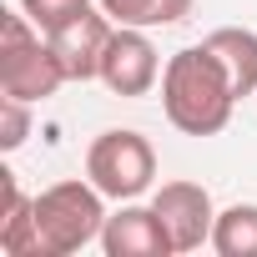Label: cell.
Wrapping results in <instances>:
<instances>
[{
	"mask_svg": "<svg viewBox=\"0 0 257 257\" xmlns=\"http://www.w3.org/2000/svg\"><path fill=\"white\" fill-rule=\"evenodd\" d=\"M237 101L242 96H237L227 66L207 51V41L167 56V66H162V111H167V121L182 137H217V132H227Z\"/></svg>",
	"mask_w": 257,
	"mask_h": 257,
	"instance_id": "1",
	"label": "cell"
},
{
	"mask_svg": "<svg viewBox=\"0 0 257 257\" xmlns=\"http://www.w3.org/2000/svg\"><path fill=\"white\" fill-rule=\"evenodd\" d=\"M106 192L91 177H66L36 197V247L41 257H71L91 242H101L106 227Z\"/></svg>",
	"mask_w": 257,
	"mask_h": 257,
	"instance_id": "2",
	"label": "cell"
},
{
	"mask_svg": "<svg viewBox=\"0 0 257 257\" xmlns=\"http://www.w3.org/2000/svg\"><path fill=\"white\" fill-rule=\"evenodd\" d=\"M66 81L71 76L56 46L46 41V31L26 11H0V91L36 106V101H51Z\"/></svg>",
	"mask_w": 257,
	"mask_h": 257,
	"instance_id": "3",
	"label": "cell"
},
{
	"mask_svg": "<svg viewBox=\"0 0 257 257\" xmlns=\"http://www.w3.org/2000/svg\"><path fill=\"white\" fill-rule=\"evenodd\" d=\"M86 177L106 192V202H137L157 182V152L142 132L111 126L86 147Z\"/></svg>",
	"mask_w": 257,
	"mask_h": 257,
	"instance_id": "4",
	"label": "cell"
},
{
	"mask_svg": "<svg viewBox=\"0 0 257 257\" xmlns=\"http://www.w3.org/2000/svg\"><path fill=\"white\" fill-rule=\"evenodd\" d=\"M111 96H147L162 81V56L152 46V36L142 26H116L101 56V76H96Z\"/></svg>",
	"mask_w": 257,
	"mask_h": 257,
	"instance_id": "5",
	"label": "cell"
},
{
	"mask_svg": "<svg viewBox=\"0 0 257 257\" xmlns=\"http://www.w3.org/2000/svg\"><path fill=\"white\" fill-rule=\"evenodd\" d=\"M152 207L172 237L177 252H197V247H212V227H217V207H212V192L202 182H162L152 192Z\"/></svg>",
	"mask_w": 257,
	"mask_h": 257,
	"instance_id": "6",
	"label": "cell"
},
{
	"mask_svg": "<svg viewBox=\"0 0 257 257\" xmlns=\"http://www.w3.org/2000/svg\"><path fill=\"white\" fill-rule=\"evenodd\" d=\"M111 31H116V21L96 6H86L76 21H66V26H56L46 41L56 46V56H61V66H66V76L71 81H96L101 76V56H106V41H111Z\"/></svg>",
	"mask_w": 257,
	"mask_h": 257,
	"instance_id": "7",
	"label": "cell"
},
{
	"mask_svg": "<svg viewBox=\"0 0 257 257\" xmlns=\"http://www.w3.org/2000/svg\"><path fill=\"white\" fill-rule=\"evenodd\" d=\"M101 252L106 257H172L177 247H172L157 207L121 202V212H111L101 227Z\"/></svg>",
	"mask_w": 257,
	"mask_h": 257,
	"instance_id": "8",
	"label": "cell"
},
{
	"mask_svg": "<svg viewBox=\"0 0 257 257\" xmlns=\"http://www.w3.org/2000/svg\"><path fill=\"white\" fill-rule=\"evenodd\" d=\"M207 51L227 66L237 96L247 101V96L257 91V31H247V26H217V31L207 36Z\"/></svg>",
	"mask_w": 257,
	"mask_h": 257,
	"instance_id": "9",
	"label": "cell"
},
{
	"mask_svg": "<svg viewBox=\"0 0 257 257\" xmlns=\"http://www.w3.org/2000/svg\"><path fill=\"white\" fill-rule=\"evenodd\" d=\"M6 182V217H0V252L6 257H41L36 247V197L21 192L16 172H0Z\"/></svg>",
	"mask_w": 257,
	"mask_h": 257,
	"instance_id": "10",
	"label": "cell"
},
{
	"mask_svg": "<svg viewBox=\"0 0 257 257\" xmlns=\"http://www.w3.org/2000/svg\"><path fill=\"white\" fill-rule=\"evenodd\" d=\"M212 252L217 257H257V202H232L217 212Z\"/></svg>",
	"mask_w": 257,
	"mask_h": 257,
	"instance_id": "11",
	"label": "cell"
},
{
	"mask_svg": "<svg viewBox=\"0 0 257 257\" xmlns=\"http://www.w3.org/2000/svg\"><path fill=\"white\" fill-rule=\"evenodd\" d=\"M96 6H101L116 26L157 31V26H177V21H187L192 0H96Z\"/></svg>",
	"mask_w": 257,
	"mask_h": 257,
	"instance_id": "12",
	"label": "cell"
},
{
	"mask_svg": "<svg viewBox=\"0 0 257 257\" xmlns=\"http://www.w3.org/2000/svg\"><path fill=\"white\" fill-rule=\"evenodd\" d=\"M31 137V101L0 91V152H16Z\"/></svg>",
	"mask_w": 257,
	"mask_h": 257,
	"instance_id": "13",
	"label": "cell"
},
{
	"mask_svg": "<svg viewBox=\"0 0 257 257\" xmlns=\"http://www.w3.org/2000/svg\"><path fill=\"white\" fill-rule=\"evenodd\" d=\"M86 6H91V0H21V11H26V16H31V21H36V26L46 31V36H51L56 26L76 21V16H81Z\"/></svg>",
	"mask_w": 257,
	"mask_h": 257,
	"instance_id": "14",
	"label": "cell"
}]
</instances>
